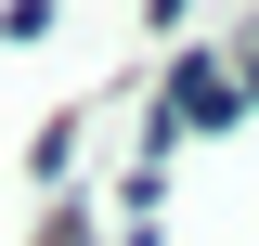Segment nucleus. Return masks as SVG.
<instances>
[{
    "label": "nucleus",
    "instance_id": "f257e3e1",
    "mask_svg": "<svg viewBox=\"0 0 259 246\" xmlns=\"http://www.w3.org/2000/svg\"><path fill=\"white\" fill-rule=\"evenodd\" d=\"M39 246H91V208L65 194V208H52V233H39Z\"/></svg>",
    "mask_w": 259,
    "mask_h": 246
},
{
    "label": "nucleus",
    "instance_id": "f03ea898",
    "mask_svg": "<svg viewBox=\"0 0 259 246\" xmlns=\"http://www.w3.org/2000/svg\"><path fill=\"white\" fill-rule=\"evenodd\" d=\"M233 91H246V104H259V26H246V39H233Z\"/></svg>",
    "mask_w": 259,
    "mask_h": 246
},
{
    "label": "nucleus",
    "instance_id": "7ed1b4c3",
    "mask_svg": "<svg viewBox=\"0 0 259 246\" xmlns=\"http://www.w3.org/2000/svg\"><path fill=\"white\" fill-rule=\"evenodd\" d=\"M182 13H194V0H143V26H182Z\"/></svg>",
    "mask_w": 259,
    "mask_h": 246
}]
</instances>
